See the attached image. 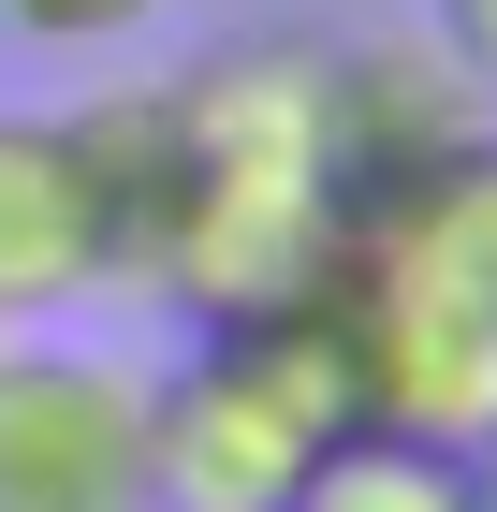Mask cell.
I'll list each match as a JSON object with an SVG mask.
<instances>
[{
	"mask_svg": "<svg viewBox=\"0 0 497 512\" xmlns=\"http://www.w3.org/2000/svg\"><path fill=\"white\" fill-rule=\"evenodd\" d=\"M161 103H176V220H161L147 308H176V322L307 308L351 249L337 147H322V44H293V30L205 44Z\"/></svg>",
	"mask_w": 497,
	"mask_h": 512,
	"instance_id": "obj_1",
	"label": "cell"
},
{
	"mask_svg": "<svg viewBox=\"0 0 497 512\" xmlns=\"http://www.w3.org/2000/svg\"><path fill=\"white\" fill-rule=\"evenodd\" d=\"M337 425L366 410L322 293L278 322H205L176 366H147V512H278Z\"/></svg>",
	"mask_w": 497,
	"mask_h": 512,
	"instance_id": "obj_2",
	"label": "cell"
},
{
	"mask_svg": "<svg viewBox=\"0 0 497 512\" xmlns=\"http://www.w3.org/2000/svg\"><path fill=\"white\" fill-rule=\"evenodd\" d=\"M0 512H147V366L0 337Z\"/></svg>",
	"mask_w": 497,
	"mask_h": 512,
	"instance_id": "obj_3",
	"label": "cell"
},
{
	"mask_svg": "<svg viewBox=\"0 0 497 512\" xmlns=\"http://www.w3.org/2000/svg\"><path fill=\"white\" fill-rule=\"evenodd\" d=\"M468 132H497V103L439 59L424 30H381V44H322V147H337V205H381L410 191L424 161H454Z\"/></svg>",
	"mask_w": 497,
	"mask_h": 512,
	"instance_id": "obj_4",
	"label": "cell"
},
{
	"mask_svg": "<svg viewBox=\"0 0 497 512\" xmlns=\"http://www.w3.org/2000/svg\"><path fill=\"white\" fill-rule=\"evenodd\" d=\"M88 293H103V220H88L74 132L0 118V337H59Z\"/></svg>",
	"mask_w": 497,
	"mask_h": 512,
	"instance_id": "obj_5",
	"label": "cell"
},
{
	"mask_svg": "<svg viewBox=\"0 0 497 512\" xmlns=\"http://www.w3.org/2000/svg\"><path fill=\"white\" fill-rule=\"evenodd\" d=\"M351 278H395V293H439V308L497 322V132H468L454 161H424L410 191L351 205Z\"/></svg>",
	"mask_w": 497,
	"mask_h": 512,
	"instance_id": "obj_6",
	"label": "cell"
},
{
	"mask_svg": "<svg viewBox=\"0 0 497 512\" xmlns=\"http://www.w3.org/2000/svg\"><path fill=\"white\" fill-rule=\"evenodd\" d=\"M88 176V220H103V293H147L161 278V220H176V103L161 88H103V103H59Z\"/></svg>",
	"mask_w": 497,
	"mask_h": 512,
	"instance_id": "obj_7",
	"label": "cell"
},
{
	"mask_svg": "<svg viewBox=\"0 0 497 512\" xmlns=\"http://www.w3.org/2000/svg\"><path fill=\"white\" fill-rule=\"evenodd\" d=\"M278 512H468V454L395 439V425H337Z\"/></svg>",
	"mask_w": 497,
	"mask_h": 512,
	"instance_id": "obj_8",
	"label": "cell"
},
{
	"mask_svg": "<svg viewBox=\"0 0 497 512\" xmlns=\"http://www.w3.org/2000/svg\"><path fill=\"white\" fill-rule=\"evenodd\" d=\"M176 0H0V44H44V59H103V44L161 30Z\"/></svg>",
	"mask_w": 497,
	"mask_h": 512,
	"instance_id": "obj_9",
	"label": "cell"
},
{
	"mask_svg": "<svg viewBox=\"0 0 497 512\" xmlns=\"http://www.w3.org/2000/svg\"><path fill=\"white\" fill-rule=\"evenodd\" d=\"M410 30H424V44H439V59H454V74L497 103V0H424Z\"/></svg>",
	"mask_w": 497,
	"mask_h": 512,
	"instance_id": "obj_10",
	"label": "cell"
},
{
	"mask_svg": "<svg viewBox=\"0 0 497 512\" xmlns=\"http://www.w3.org/2000/svg\"><path fill=\"white\" fill-rule=\"evenodd\" d=\"M468 512H497V439H483V454H468Z\"/></svg>",
	"mask_w": 497,
	"mask_h": 512,
	"instance_id": "obj_11",
	"label": "cell"
}]
</instances>
